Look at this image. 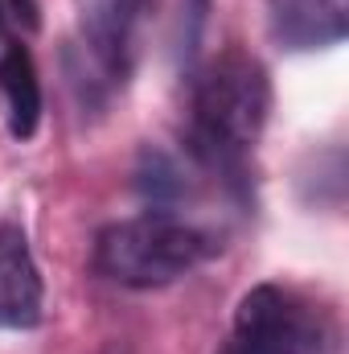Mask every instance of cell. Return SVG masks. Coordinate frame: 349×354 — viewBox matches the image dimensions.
Returning <instances> with one entry per match:
<instances>
[{"instance_id":"cell-8","label":"cell","mask_w":349,"mask_h":354,"mask_svg":"<svg viewBox=\"0 0 349 354\" xmlns=\"http://www.w3.org/2000/svg\"><path fill=\"white\" fill-rule=\"evenodd\" d=\"M140 189L148 194L152 206H165V202H173L177 194L185 189V181H181V169L165 153H144V161H140Z\"/></svg>"},{"instance_id":"cell-4","label":"cell","mask_w":349,"mask_h":354,"mask_svg":"<svg viewBox=\"0 0 349 354\" xmlns=\"http://www.w3.org/2000/svg\"><path fill=\"white\" fill-rule=\"evenodd\" d=\"M321 326L317 317L283 288L259 284L239 301L235 334L222 354H317Z\"/></svg>"},{"instance_id":"cell-5","label":"cell","mask_w":349,"mask_h":354,"mask_svg":"<svg viewBox=\"0 0 349 354\" xmlns=\"http://www.w3.org/2000/svg\"><path fill=\"white\" fill-rule=\"evenodd\" d=\"M41 317V272L21 227L0 223V330H29Z\"/></svg>"},{"instance_id":"cell-1","label":"cell","mask_w":349,"mask_h":354,"mask_svg":"<svg viewBox=\"0 0 349 354\" xmlns=\"http://www.w3.org/2000/svg\"><path fill=\"white\" fill-rule=\"evenodd\" d=\"M271 83L259 58L243 50H226L206 62L193 83L189 115V149L206 169L243 174L255 140L267 128Z\"/></svg>"},{"instance_id":"cell-2","label":"cell","mask_w":349,"mask_h":354,"mask_svg":"<svg viewBox=\"0 0 349 354\" xmlns=\"http://www.w3.org/2000/svg\"><path fill=\"white\" fill-rule=\"evenodd\" d=\"M210 256V239L169 210H148L99 231L94 268L123 288H165Z\"/></svg>"},{"instance_id":"cell-9","label":"cell","mask_w":349,"mask_h":354,"mask_svg":"<svg viewBox=\"0 0 349 354\" xmlns=\"http://www.w3.org/2000/svg\"><path fill=\"white\" fill-rule=\"evenodd\" d=\"M0 21H4V8H0Z\"/></svg>"},{"instance_id":"cell-6","label":"cell","mask_w":349,"mask_h":354,"mask_svg":"<svg viewBox=\"0 0 349 354\" xmlns=\"http://www.w3.org/2000/svg\"><path fill=\"white\" fill-rule=\"evenodd\" d=\"M271 37L288 50H325L349 33V0H267Z\"/></svg>"},{"instance_id":"cell-7","label":"cell","mask_w":349,"mask_h":354,"mask_svg":"<svg viewBox=\"0 0 349 354\" xmlns=\"http://www.w3.org/2000/svg\"><path fill=\"white\" fill-rule=\"evenodd\" d=\"M0 103H4L8 132L17 140H29L41 124V83H37L33 54L21 41H8L0 50Z\"/></svg>"},{"instance_id":"cell-3","label":"cell","mask_w":349,"mask_h":354,"mask_svg":"<svg viewBox=\"0 0 349 354\" xmlns=\"http://www.w3.org/2000/svg\"><path fill=\"white\" fill-rule=\"evenodd\" d=\"M152 0H79V87L87 95H111L128 83L140 58V33Z\"/></svg>"}]
</instances>
